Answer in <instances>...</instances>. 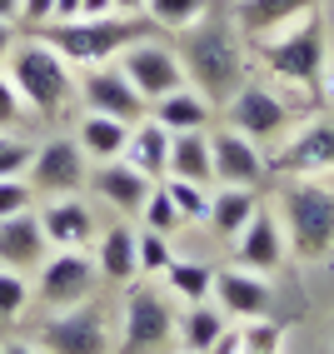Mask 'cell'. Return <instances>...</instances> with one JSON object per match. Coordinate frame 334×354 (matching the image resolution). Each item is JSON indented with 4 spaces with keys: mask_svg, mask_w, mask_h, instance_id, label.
Returning <instances> with one entry per match:
<instances>
[{
    "mask_svg": "<svg viewBox=\"0 0 334 354\" xmlns=\"http://www.w3.org/2000/svg\"><path fill=\"white\" fill-rule=\"evenodd\" d=\"M240 349H245V329H225V335L214 339L205 354H240Z\"/></svg>",
    "mask_w": 334,
    "mask_h": 354,
    "instance_id": "cell-39",
    "label": "cell"
},
{
    "mask_svg": "<svg viewBox=\"0 0 334 354\" xmlns=\"http://www.w3.org/2000/svg\"><path fill=\"white\" fill-rule=\"evenodd\" d=\"M10 80L20 90V100H26V110H35V115H60L75 100V85H80L70 60L55 45H45L40 35L10 55Z\"/></svg>",
    "mask_w": 334,
    "mask_h": 354,
    "instance_id": "cell-5",
    "label": "cell"
},
{
    "mask_svg": "<svg viewBox=\"0 0 334 354\" xmlns=\"http://www.w3.org/2000/svg\"><path fill=\"white\" fill-rule=\"evenodd\" d=\"M150 20L140 15H95V20H55V26H40V40L55 45L70 65H105L125 50V45L145 40Z\"/></svg>",
    "mask_w": 334,
    "mask_h": 354,
    "instance_id": "cell-3",
    "label": "cell"
},
{
    "mask_svg": "<svg viewBox=\"0 0 334 354\" xmlns=\"http://www.w3.org/2000/svg\"><path fill=\"white\" fill-rule=\"evenodd\" d=\"M279 324H259V329H245V349L240 354H279Z\"/></svg>",
    "mask_w": 334,
    "mask_h": 354,
    "instance_id": "cell-37",
    "label": "cell"
},
{
    "mask_svg": "<svg viewBox=\"0 0 334 354\" xmlns=\"http://www.w3.org/2000/svg\"><path fill=\"white\" fill-rule=\"evenodd\" d=\"M120 70H125V80H130L150 105H155L160 95H170V90L189 85V80H185V65H180V50L160 45L155 35L125 45V50H120Z\"/></svg>",
    "mask_w": 334,
    "mask_h": 354,
    "instance_id": "cell-6",
    "label": "cell"
},
{
    "mask_svg": "<svg viewBox=\"0 0 334 354\" xmlns=\"http://www.w3.org/2000/svg\"><path fill=\"white\" fill-rule=\"evenodd\" d=\"M225 329H230V324H225V310L200 299V304H189V310H185V319L175 324V335H180V344H185L189 354H205L214 339L225 335Z\"/></svg>",
    "mask_w": 334,
    "mask_h": 354,
    "instance_id": "cell-27",
    "label": "cell"
},
{
    "mask_svg": "<svg viewBox=\"0 0 334 354\" xmlns=\"http://www.w3.org/2000/svg\"><path fill=\"white\" fill-rule=\"evenodd\" d=\"M180 65H185V80L210 105H225L245 85V65H250L245 60V35L234 26V15L210 6L189 30H180Z\"/></svg>",
    "mask_w": 334,
    "mask_h": 354,
    "instance_id": "cell-1",
    "label": "cell"
},
{
    "mask_svg": "<svg viewBox=\"0 0 334 354\" xmlns=\"http://www.w3.org/2000/svg\"><path fill=\"white\" fill-rule=\"evenodd\" d=\"M26 180H30V190H40V195H80L90 185V165H85L80 140H65V135L45 140V145L35 150V160H30Z\"/></svg>",
    "mask_w": 334,
    "mask_h": 354,
    "instance_id": "cell-7",
    "label": "cell"
},
{
    "mask_svg": "<svg viewBox=\"0 0 334 354\" xmlns=\"http://www.w3.org/2000/svg\"><path fill=\"white\" fill-rule=\"evenodd\" d=\"M170 175L195 180V185H214V155H210L205 130H175L170 135Z\"/></svg>",
    "mask_w": 334,
    "mask_h": 354,
    "instance_id": "cell-23",
    "label": "cell"
},
{
    "mask_svg": "<svg viewBox=\"0 0 334 354\" xmlns=\"http://www.w3.org/2000/svg\"><path fill=\"white\" fill-rule=\"evenodd\" d=\"M254 209H259V200H254V190H245V185H220V195H210V230L214 234H225V240H234L250 220H254Z\"/></svg>",
    "mask_w": 334,
    "mask_h": 354,
    "instance_id": "cell-26",
    "label": "cell"
},
{
    "mask_svg": "<svg viewBox=\"0 0 334 354\" xmlns=\"http://www.w3.org/2000/svg\"><path fill=\"white\" fill-rule=\"evenodd\" d=\"M26 299H30L26 274L0 265V315H6V319H10V315H20V310H26Z\"/></svg>",
    "mask_w": 334,
    "mask_h": 354,
    "instance_id": "cell-34",
    "label": "cell"
},
{
    "mask_svg": "<svg viewBox=\"0 0 334 354\" xmlns=\"http://www.w3.org/2000/svg\"><path fill=\"white\" fill-rule=\"evenodd\" d=\"M259 60L290 85H319L329 70V35H324V15L304 10L299 20L279 26L275 35L259 40Z\"/></svg>",
    "mask_w": 334,
    "mask_h": 354,
    "instance_id": "cell-4",
    "label": "cell"
},
{
    "mask_svg": "<svg viewBox=\"0 0 334 354\" xmlns=\"http://www.w3.org/2000/svg\"><path fill=\"white\" fill-rule=\"evenodd\" d=\"M210 155H214V180L220 185H245V190H254V185L265 180V170H270L254 140L230 130V125L210 135Z\"/></svg>",
    "mask_w": 334,
    "mask_h": 354,
    "instance_id": "cell-15",
    "label": "cell"
},
{
    "mask_svg": "<svg viewBox=\"0 0 334 354\" xmlns=\"http://www.w3.org/2000/svg\"><path fill=\"white\" fill-rule=\"evenodd\" d=\"M55 20H80V0H55V15H50V26Z\"/></svg>",
    "mask_w": 334,
    "mask_h": 354,
    "instance_id": "cell-42",
    "label": "cell"
},
{
    "mask_svg": "<svg viewBox=\"0 0 334 354\" xmlns=\"http://www.w3.org/2000/svg\"><path fill=\"white\" fill-rule=\"evenodd\" d=\"M40 225H45V240L60 245V250H85L95 240V215H90V205H80L75 195H55L40 209Z\"/></svg>",
    "mask_w": 334,
    "mask_h": 354,
    "instance_id": "cell-19",
    "label": "cell"
},
{
    "mask_svg": "<svg viewBox=\"0 0 334 354\" xmlns=\"http://www.w3.org/2000/svg\"><path fill=\"white\" fill-rule=\"evenodd\" d=\"M45 254H50V240H45V225L35 209H20V215L0 220V265L6 270H40Z\"/></svg>",
    "mask_w": 334,
    "mask_h": 354,
    "instance_id": "cell-17",
    "label": "cell"
},
{
    "mask_svg": "<svg viewBox=\"0 0 334 354\" xmlns=\"http://www.w3.org/2000/svg\"><path fill=\"white\" fill-rule=\"evenodd\" d=\"M185 354H189V349H185Z\"/></svg>",
    "mask_w": 334,
    "mask_h": 354,
    "instance_id": "cell-46",
    "label": "cell"
},
{
    "mask_svg": "<svg viewBox=\"0 0 334 354\" xmlns=\"http://www.w3.org/2000/svg\"><path fill=\"white\" fill-rule=\"evenodd\" d=\"M304 10H319V0H234V26L245 40H265Z\"/></svg>",
    "mask_w": 334,
    "mask_h": 354,
    "instance_id": "cell-20",
    "label": "cell"
},
{
    "mask_svg": "<svg viewBox=\"0 0 334 354\" xmlns=\"http://www.w3.org/2000/svg\"><path fill=\"white\" fill-rule=\"evenodd\" d=\"M165 195L175 200V209L185 220H210V185H195V180H175L165 175Z\"/></svg>",
    "mask_w": 334,
    "mask_h": 354,
    "instance_id": "cell-30",
    "label": "cell"
},
{
    "mask_svg": "<svg viewBox=\"0 0 334 354\" xmlns=\"http://www.w3.org/2000/svg\"><path fill=\"white\" fill-rule=\"evenodd\" d=\"M214 304L225 310V319H265L275 310V290L265 285V274L259 270H220L210 285Z\"/></svg>",
    "mask_w": 334,
    "mask_h": 354,
    "instance_id": "cell-14",
    "label": "cell"
},
{
    "mask_svg": "<svg viewBox=\"0 0 334 354\" xmlns=\"http://www.w3.org/2000/svg\"><path fill=\"white\" fill-rule=\"evenodd\" d=\"M0 354H40V349H35V344H6Z\"/></svg>",
    "mask_w": 334,
    "mask_h": 354,
    "instance_id": "cell-45",
    "label": "cell"
},
{
    "mask_svg": "<svg viewBox=\"0 0 334 354\" xmlns=\"http://www.w3.org/2000/svg\"><path fill=\"white\" fill-rule=\"evenodd\" d=\"M115 10H120V15H140V10H145V0H115Z\"/></svg>",
    "mask_w": 334,
    "mask_h": 354,
    "instance_id": "cell-44",
    "label": "cell"
},
{
    "mask_svg": "<svg viewBox=\"0 0 334 354\" xmlns=\"http://www.w3.org/2000/svg\"><path fill=\"white\" fill-rule=\"evenodd\" d=\"M30 205H35V190H30L26 175L0 180V220H10V215H20V209H30Z\"/></svg>",
    "mask_w": 334,
    "mask_h": 354,
    "instance_id": "cell-35",
    "label": "cell"
},
{
    "mask_svg": "<svg viewBox=\"0 0 334 354\" xmlns=\"http://www.w3.org/2000/svg\"><path fill=\"white\" fill-rule=\"evenodd\" d=\"M30 160H35V145H30V140H20V135H10V130H0V180L26 175V170H30Z\"/></svg>",
    "mask_w": 334,
    "mask_h": 354,
    "instance_id": "cell-33",
    "label": "cell"
},
{
    "mask_svg": "<svg viewBox=\"0 0 334 354\" xmlns=\"http://www.w3.org/2000/svg\"><path fill=\"white\" fill-rule=\"evenodd\" d=\"M150 115L175 135V130H205L210 115H214V105L200 95L195 85H180V90H170V95H160V100L150 105Z\"/></svg>",
    "mask_w": 334,
    "mask_h": 354,
    "instance_id": "cell-24",
    "label": "cell"
},
{
    "mask_svg": "<svg viewBox=\"0 0 334 354\" xmlns=\"http://www.w3.org/2000/svg\"><path fill=\"white\" fill-rule=\"evenodd\" d=\"M95 270L115 285H125V279L140 274V254H135V230L130 225H110L100 234V245H95Z\"/></svg>",
    "mask_w": 334,
    "mask_h": 354,
    "instance_id": "cell-25",
    "label": "cell"
},
{
    "mask_svg": "<svg viewBox=\"0 0 334 354\" xmlns=\"http://www.w3.org/2000/svg\"><path fill=\"white\" fill-rule=\"evenodd\" d=\"M279 175H334V120L299 125L275 155Z\"/></svg>",
    "mask_w": 334,
    "mask_h": 354,
    "instance_id": "cell-13",
    "label": "cell"
},
{
    "mask_svg": "<svg viewBox=\"0 0 334 354\" xmlns=\"http://www.w3.org/2000/svg\"><path fill=\"white\" fill-rule=\"evenodd\" d=\"M125 160L135 170H145L150 180H165L170 175V130H165L155 115L130 125V145H125Z\"/></svg>",
    "mask_w": 334,
    "mask_h": 354,
    "instance_id": "cell-21",
    "label": "cell"
},
{
    "mask_svg": "<svg viewBox=\"0 0 334 354\" xmlns=\"http://www.w3.org/2000/svg\"><path fill=\"white\" fill-rule=\"evenodd\" d=\"M165 285H170L185 304H200V299H210L214 270L200 265V259H170V265H165Z\"/></svg>",
    "mask_w": 334,
    "mask_h": 354,
    "instance_id": "cell-28",
    "label": "cell"
},
{
    "mask_svg": "<svg viewBox=\"0 0 334 354\" xmlns=\"http://www.w3.org/2000/svg\"><path fill=\"white\" fill-rule=\"evenodd\" d=\"M225 120H230V130L250 135L259 145V140H279L284 130H290V105H284L275 90H265L259 80H245L225 100Z\"/></svg>",
    "mask_w": 334,
    "mask_h": 354,
    "instance_id": "cell-8",
    "label": "cell"
},
{
    "mask_svg": "<svg viewBox=\"0 0 334 354\" xmlns=\"http://www.w3.org/2000/svg\"><path fill=\"white\" fill-rule=\"evenodd\" d=\"M210 10V0H145V15L150 26H165V30H189L195 20Z\"/></svg>",
    "mask_w": 334,
    "mask_h": 354,
    "instance_id": "cell-29",
    "label": "cell"
},
{
    "mask_svg": "<svg viewBox=\"0 0 334 354\" xmlns=\"http://www.w3.org/2000/svg\"><path fill=\"white\" fill-rule=\"evenodd\" d=\"M20 115H26V100H20V90L15 80L0 70V130H15L20 125Z\"/></svg>",
    "mask_w": 334,
    "mask_h": 354,
    "instance_id": "cell-36",
    "label": "cell"
},
{
    "mask_svg": "<svg viewBox=\"0 0 334 354\" xmlns=\"http://www.w3.org/2000/svg\"><path fill=\"white\" fill-rule=\"evenodd\" d=\"M234 245H240V265L245 270H259V274H270L284 265V254H290V240H284V225L270 215L265 205L254 209V220L234 234Z\"/></svg>",
    "mask_w": 334,
    "mask_h": 354,
    "instance_id": "cell-18",
    "label": "cell"
},
{
    "mask_svg": "<svg viewBox=\"0 0 334 354\" xmlns=\"http://www.w3.org/2000/svg\"><path fill=\"white\" fill-rule=\"evenodd\" d=\"M10 55H15V30H10V20H0V65Z\"/></svg>",
    "mask_w": 334,
    "mask_h": 354,
    "instance_id": "cell-41",
    "label": "cell"
},
{
    "mask_svg": "<svg viewBox=\"0 0 334 354\" xmlns=\"http://www.w3.org/2000/svg\"><path fill=\"white\" fill-rule=\"evenodd\" d=\"M135 254H140V270H145V274H165V265L175 259L170 234H160V230H140V234H135Z\"/></svg>",
    "mask_w": 334,
    "mask_h": 354,
    "instance_id": "cell-32",
    "label": "cell"
},
{
    "mask_svg": "<svg viewBox=\"0 0 334 354\" xmlns=\"http://www.w3.org/2000/svg\"><path fill=\"white\" fill-rule=\"evenodd\" d=\"M40 354H110V329L100 310H60L40 329Z\"/></svg>",
    "mask_w": 334,
    "mask_h": 354,
    "instance_id": "cell-11",
    "label": "cell"
},
{
    "mask_svg": "<svg viewBox=\"0 0 334 354\" xmlns=\"http://www.w3.org/2000/svg\"><path fill=\"white\" fill-rule=\"evenodd\" d=\"M175 315L155 290H130L125 304V354H155L175 339Z\"/></svg>",
    "mask_w": 334,
    "mask_h": 354,
    "instance_id": "cell-12",
    "label": "cell"
},
{
    "mask_svg": "<svg viewBox=\"0 0 334 354\" xmlns=\"http://www.w3.org/2000/svg\"><path fill=\"white\" fill-rule=\"evenodd\" d=\"M90 190L100 195L105 205H115L120 215H140V205L150 200L155 180H150L145 170H135V165L120 155V160H100V165L90 170Z\"/></svg>",
    "mask_w": 334,
    "mask_h": 354,
    "instance_id": "cell-16",
    "label": "cell"
},
{
    "mask_svg": "<svg viewBox=\"0 0 334 354\" xmlns=\"http://www.w3.org/2000/svg\"><path fill=\"white\" fill-rule=\"evenodd\" d=\"M284 240L299 259H324L334 250V185L319 175H284L279 190Z\"/></svg>",
    "mask_w": 334,
    "mask_h": 354,
    "instance_id": "cell-2",
    "label": "cell"
},
{
    "mask_svg": "<svg viewBox=\"0 0 334 354\" xmlns=\"http://www.w3.org/2000/svg\"><path fill=\"white\" fill-rule=\"evenodd\" d=\"M0 20H10V26H15V20H20V0H0Z\"/></svg>",
    "mask_w": 334,
    "mask_h": 354,
    "instance_id": "cell-43",
    "label": "cell"
},
{
    "mask_svg": "<svg viewBox=\"0 0 334 354\" xmlns=\"http://www.w3.org/2000/svg\"><path fill=\"white\" fill-rule=\"evenodd\" d=\"M80 100H85V110L115 115V120H125V125H135V120L150 115V100L125 80L120 65H90L85 80H80Z\"/></svg>",
    "mask_w": 334,
    "mask_h": 354,
    "instance_id": "cell-10",
    "label": "cell"
},
{
    "mask_svg": "<svg viewBox=\"0 0 334 354\" xmlns=\"http://www.w3.org/2000/svg\"><path fill=\"white\" fill-rule=\"evenodd\" d=\"M75 140H80L85 160H120V155H125V145H130V125H125V120H115V115L85 110V115H80Z\"/></svg>",
    "mask_w": 334,
    "mask_h": 354,
    "instance_id": "cell-22",
    "label": "cell"
},
{
    "mask_svg": "<svg viewBox=\"0 0 334 354\" xmlns=\"http://www.w3.org/2000/svg\"><path fill=\"white\" fill-rule=\"evenodd\" d=\"M50 15H55V0H20V20L26 26H50Z\"/></svg>",
    "mask_w": 334,
    "mask_h": 354,
    "instance_id": "cell-38",
    "label": "cell"
},
{
    "mask_svg": "<svg viewBox=\"0 0 334 354\" xmlns=\"http://www.w3.org/2000/svg\"><path fill=\"white\" fill-rule=\"evenodd\" d=\"M95 15H120L115 0H80V20H95Z\"/></svg>",
    "mask_w": 334,
    "mask_h": 354,
    "instance_id": "cell-40",
    "label": "cell"
},
{
    "mask_svg": "<svg viewBox=\"0 0 334 354\" xmlns=\"http://www.w3.org/2000/svg\"><path fill=\"white\" fill-rule=\"evenodd\" d=\"M140 220H145V230H160V234H170V230H180V225H185V215L175 209V200L165 195V185H155L150 200L140 205Z\"/></svg>",
    "mask_w": 334,
    "mask_h": 354,
    "instance_id": "cell-31",
    "label": "cell"
},
{
    "mask_svg": "<svg viewBox=\"0 0 334 354\" xmlns=\"http://www.w3.org/2000/svg\"><path fill=\"white\" fill-rule=\"evenodd\" d=\"M95 259L85 250H60V254H45L40 265V299L50 304V310H75V304H85V295L95 290Z\"/></svg>",
    "mask_w": 334,
    "mask_h": 354,
    "instance_id": "cell-9",
    "label": "cell"
}]
</instances>
